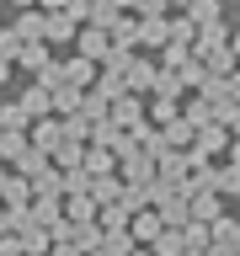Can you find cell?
<instances>
[{
	"label": "cell",
	"instance_id": "obj_1",
	"mask_svg": "<svg viewBox=\"0 0 240 256\" xmlns=\"http://www.w3.org/2000/svg\"><path fill=\"white\" fill-rule=\"evenodd\" d=\"M64 144V123H54V118H38V123H32V150H59Z\"/></svg>",
	"mask_w": 240,
	"mask_h": 256
},
{
	"label": "cell",
	"instance_id": "obj_2",
	"mask_svg": "<svg viewBox=\"0 0 240 256\" xmlns=\"http://www.w3.org/2000/svg\"><path fill=\"white\" fill-rule=\"evenodd\" d=\"M64 38H80V32H75V16H70V11H54L43 22V43H64Z\"/></svg>",
	"mask_w": 240,
	"mask_h": 256
},
{
	"label": "cell",
	"instance_id": "obj_3",
	"mask_svg": "<svg viewBox=\"0 0 240 256\" xmlns=\"http://www.w3.org/2000/svg\"><path fill=\"white\" fill-rule=\"evenodd\" d=\"M43 22H48L43 11H22L16 16V38H22V43H43Z\"/></svg>",
	"mask_w": 240,
	"mask_h": 256
},
{
	"label": "cell",
	"instance_id": "obj_4",
	"mask_svg": "<svg viewBox=\"0 0 240 256\" xmlns=\"http://www.w3.org/2000/svg\"><path fill=\"white\" fill-rule=\"evenodd\" d=\"M48 107H54V91H48L43 80H38V86H27V91H22V112H27V118H32V112H48Z\"/></svg>",
	"mask_w": 240,
	"mask_h": 256
},
{
	"label": "cell",
	"instance_id": "obj_5",
	"mask_svg": "<svg viewBox=\"0 0 240 256\" xmlns=\"http://www.w3.org/2000/svg\"><path fill=\"white\" fill-rule=\"evenodd\" d=\"M75 43H80V59H102V54H107V32H102V27H86Z\"/></svg>",
	"mask_w": 240,
	"mask_h": 256
},
{
	"label": "cell",
	"instance_id": "obj_6",
	"mask_svg": "<svg viewBox=\"0 0 240 256\" xmlns=\"http://www.w3.org/2000/svg\"><path fill=\"white\" fill-rule=\"evenodd\" d=\"M16 59L27 64V70H38V75H43V70H54V59H48V43H27Z\"/></svg>",
	"mask_w": 240,
	"mask_h": 256
},
{
	"label": "cell",
	"instance_id": "obj_7",
	"mask_svg": "<svg viewBox=\"0 0 240 256\" xmlns=\"http://www.w3.org/2000/svg\"><path fill=\"white\" fill-rule=\"evenodd\" d=\"M16 171H22V176H43L48 171V155H43V150H27V155L16 160Z\"/></svg>",
	"mask_w": 240,
	"mask_h": 256
},
{
	"label": "cell",
	"instance_id": "obj_8",
	"mask_svg": "<svg viewBox=\"0 0 240 256\" xmlns=\"http://www.w3.org/2000/svg\"><path fill=\"white\" fill-rule=\"evenodd\" d=\"M0 128H11V134H27V112H22V102H16V107H6V112H0Z\"/></svg>",
	"mask_w": 240,
	"mask_h": 256
},
{
	"label": "cell",
	"instance_id": "obj_9",
	"mask_svg": "<svg viewBox=\"0 0 240 256\" xmlns=\"http://www.w3.org/2000/svg\"><path fill=\"white\" fill-rule=\"evenodd\" d=\"M64 80H70V86L80 91V86L91 80V59H70V64H64Z\"/></svg>",
	"mask_w": 240,
	"mask_h": 256
},
{
	"label": "cell",
	"instance_id": "obj_10",
	"mask_svg": "<svg viewBox=\"0 0 240 256\" xmlns=\"http://www.w3.org/2000/svg\"><path fill=\"white\" fill-rule=\"evenodd\" d=\"M22 38H16V27H0V59H16V54H22Z\"/></svg>",
	"mask_w": 240,
	"mask_h": 256
},
{
	"label": "cell",
	"instance_id": "obj_11",
	"mask_svg": "<svg viewBox=\"0 0 240 256\" xmlns=\"http://www.w3.org/2000/svg\"><path fill=\"white\" fill-rule=\"evenodd\" d=\"M54 155H59V166H70V171H75L80 160H86V150H80V144H75V139H64V144H59V150H54Z\"/></svg>",
	"mask_w": 240,
	"mask_h": 256
},
{
	"label": "cell",
	"instance_id": "obj_12",
	"mask_svg": "<svg viewBox=\"0 0 240 256\" xmlns=\"http://www.w3.org/2000/svg\"><path fill=\"white\" fill-rule=\"evenodd\" d=\"M192 22H219V6H208V0H198V6H192Z\"/></svg>",
	"mask_w": 240,
	"mask_h": 256
},
{
	"label": "cell",
	"instance_id": "obj_13",
	"mask_svg": "<svg viewBox=\"0 0 240 256\" xmlns=\"http://www.w3.org/2000/svg\"><path fill=\"white\" fill-rule=\"evenodd\" d=\"M139 38H144V43H160V38H166V27H160V22H144Z\"/></svg>",
	"mask_w": 240,
	"mask_h": 256
},
{
	"label": "cell",
	"instance_id": "obj_14",
	"mask_svg": "<svg viewBox=\"0 0 240 256\" xmlns=\"http://www.w3.org/2000/svg\"><path fill=\"white\" fill-rule=\"evenodd\" d=\"M70 214H75V219H91L96 203H91V198H75V203H70Z\"/></svg>",
	"mask_w": 240,
	"mask_h": 256
},
{
	"label": "cell",
	"instance_id": "obj_15",
	"mask_svg": "<svg viewBox=\"0 0 240 256\" xmlns=\"http://www.w3.org/2000/svg\"><path fill=\"white\" fill-rule=\"evenodd\" d=\"M134 6H139V11H150V16H155L160 6H166V0H134Z\"/></svg>",
	"mask_w": 240,
	"mask_h": 256
},
{
	"label": "cell",
	"instance_id": "obj_16",
	"mask_svg": "<svg viewBox=\"0 0 240 256\" xmlns=\"http://www.w3.org/2000/svg\"><path fill=\"white\" fill-rule=\"evenodd\" d=\"M64 6H70V0H43V11H64Z\"/></svg>",
	"mask_w": 240,
	"mask_h": 256
},
{
	"label": "cell",
	"instance_id": "obj_17",
	"mask_svg": "<svg viewBox=\"0 0 240 256\" xmlns=\"http://www.w3.org/2000/svg\"><path fill=\"white\" fill-rule=\"evenodd\" d=\"M6 75H11V59H0V86H6Z\"/></svg>",
	"mask_w": 240,
	"mask_h": 256
},
{
	"label": "cell",
	"instance_id": "obj_18",
	"mask_svg": "<svg viewBox=\"0 0 240 256\" xmlns=\"http://www.w3.org/2000/svg\"><path fill=\"white\" fill-rule=\"evenodd\" d=\"M16 6H22V11H32V6H38V0H16Z\"/></svg>",
	"mask_w": 240,
	"mask_h": 256
},
{
	"label": "cell",
	"instance_id": "obj_19",
	"mask_svg": "<svg viewBox=\"0 0 240 256\" xmlns=\"http://www.w3.org/2000/svg\"><path fill=\"white\" fill-rule=\"evenodd\" d=\"M6 182H11V176H6V171H0V192H6Z\"/></svg>",
	"mask_w": 240,
	"mask_h": 256
},
{
	"label": "cell",
	"instance_id": "obj_20",
	"mask_svg": "<svg viewBox=\"0 0 240 256\" xmlns=\"http://www.w3.org/2000/svg\"><path fill=\"white\" fill-rule=\"evenodd\" d=\"M235 54H240V38H235Z\"/></svg>",
	"mask_w": 240,
	"mask_h": 256
},
{
	"label": "cell",
	"instance_id": "obj_21",
	"mask_svg": "<svg viewBox=\"0 0 240 256\" xmlns=\"http://www.w3.org/2000/svg\"><path fill=\"white\" fill-rule=\"evenodd\" d=\"M176 6H187V0H176Z\"/></svg>",
	"mask_w": 240,
	"mask_h": 256
}]
</instances>
